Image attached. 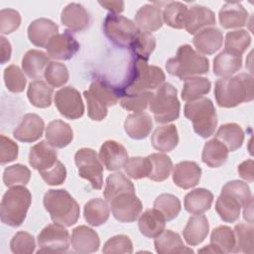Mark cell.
Instances as JSON below:
<instances>
[{
    "label": "cell",
    "mask_w": 254,
    "mask_h": 254,
    "mask_svg": "<svg viewBox=\"0 0 254 254\" xmlns=\"http://www.w3.org/2000/svg\"><path fill=\"white\" fill-rule=\"evenodd\" d=\"M214 96L220 107L231 108L254 98V79L251 74L239 73L216 80Z\"/></svg>",
    "instance_id": "cell-1"
},
{
    "label": "cell",
    "mask_w": 254,
    "mask_h": 254,
    "mask_svg": "<svg viewBox=\"0 0 254 254\" xmlns=\"http://www.w3.org/2000/svg\"><path fill=\"white\" fill-rule=\"evenodd\" d=\"M165 73L159 66L150 65L147 62L134 59L128 68L123 85L119 88L122 93H140L158 88L165 81Z\"/></svg>",
    "instance_id": "cell-2"
},
{
    "label": "cell",
    "mask_w": 254,
    "mask_h": 254,
    "mask_svg": "<svg viewBox=\"0 0 254 254\" xmlns=\"http://www.w3.org/2000/svg\"><path fill=\"white\" fill-rule=\"evenodd\" d=\"M83 95L87 102L89 118L94 121H102L107 115L108 107L118 103L120 90L106 79L98 77L90 83L88 90H85Z\"/></svg>",
    "instance_id": "cell-3"
},
{
    "label": "cell",
    "mask_w": 254,
    "mask_h": 254,
    "mask_svg": "<svg viewBox=\"0 0 254 254\" xmlns=\"http://www.w3.org/2000/svg\"><path fill=\"white\" fill-rule=\"evenodd\" d=\"M167 71L182 80L199 74H204L209 69L208 60L195 52L190 45L181 46L174 58L166 63Z\"/></svg>",
    "instance_id": "cell-4"
},
{
    "label": "cell",
    "mask_w": 254,
    "mask_h": 254,
    "mask_svg": "<svg viewBox=\"0 0 254 254\" xmlns=\"http://www.w3.org/2000/svg\"><path fill=\"white\" fill-rule=\"evenodd\" d=\"M44 206L52 220L64 226L73 225L79 217V205L65 190H50L44 195Z\"/></svg>",
    "instance_id": "cell-5"
},
{
    "label": "cell",
    "mask_w": 254,
    "mask_h": 254,
    "mask_svg": "<svg viewBox=\"0 0 254 254\" xmlns=\"http://www.w3.org/2000/svg\"><path fill=\"white\" fill-rule=\"evenodd\" d=\"M32 194L24 186L11 187L3 195L0 204L1 221L11 227L20 226L31 205Z\"/></svg>",
    "instance_id": "cell-6"
},
{
    "label": "cell",
    "mask_w": 254,
    "mask_h": 254,
    "mask_svg": "<svg viewBox=\"0 0 254 254\" xmlns=\"http://www.w3.org/2000/svg\"><path fill=\"white\" fill-rule=\"evenodd\" d=\"M185 116L191 121L194 132L201 138L213 135L217 126V116L212 101L207 97H199L188 101L184 108Z\"/></svg>",
    "instance_id": "cell-7"
},
{
    "label": "cell",
    "mask_w": 254,
    "mask_h": 254,
    "mask_svg": "<svg viewBox=\"0 0 254 254\" xmlns=\"http://www.w3.org/2000/svg\"><path fill=\"white\" fill-rule=\"evenodd\" d=\"M178 90L171 83H163L153 93L149 108L156 122L168 123L179 118L181 104L177 96Z\"/></svg>",
    "instance_id": "cell-8"
},
{
    "label": "cell",
    "mask_w": 254,
    "mask_h": 254,
    "mask_svg": "<svg viewBox=\"0 0 254 254\" xmlns=\"http://www.w3.org/2000/svg\"><path fill=\"white\" fill-rule=\"evenodd\" d=\"M104 35L119 48H129L132 41L140 32L137 25L130 19L109 13L103 22Z\"/></svg>",
    "instance_id": "cell-9"
},
{
    "label": "cell",
    "mask_w": 254,
    "mask_h": 254,
    "mask_svg": "<svg viewBox=\"0 0 254 254\" xmlns=\"http://www.w3.org/2000/svg\"><path fill=\"white\" fill-rule=\"evenodd\" d=\"M78 176L88 181L94 190H101L103 185V167L96 152L90 148H81L74 155Z\"/></svg>",
    "instance_id": "cell-10"
},
{
    "label": "cell",
    "mask_w": 254,
    "mask_h": 254,
    "mask_svg": "<svg viewBox=\"0 0 254 254\" xmlns=\"http://www.w3.org/2000/svg\"><path fill=\"white\" fill-rule=\"evenodd\" d=\"M68 231L64 225L52 223L47 225L38 235L40 249L37 253L66 252L69 247Z\"/></svg>",
    "instance_id": "cell-11"
},
{
    "label": "cell",
    "mask_w": 254,
    "mask_h": 254,
    "mask_svg": "<svg viewBox=\"0 0 254 254\" xmlns=\"http://www.w3.org/2000/svg\"><path fill=\"white\" fill-rule=\"evenodd\" d=\"M109 202L114 218L123 223L135 221L143 208L142 202L135 192H122Z\"/></svg>",
    "instance_id": "cell-12"
},
{
    "label": "cell",
    "mask_w": 254,
    "mask_h": 254,
    "mask_svg": "<svg viewBox=\"0 0 254 254\" xmlns=\"http://www.w3.org/2000/svg\"><path fill=\"white\" fill-rule=\"evenodd\" d=\"M55 104L59 112L70 120L78 119L84 113V105L80 93L71 86H65L56 92Z\"/></svg>",
    "instance_id": "cell-13"
},
{
    "label": "cell",
    "mask_w": 254,
    "mask_h": 254,
    "mask_svg": "<svg viewBox=\"0 0 254 254\" xmlns=\"http://www.w3.org/2000/svg\"><path fill=\"white\" fill-rule=\"evenodd\" d=\"M46 49L50 58L60 61H67L77 53L79 44L68 31H65L53 37Z\"/></svg>",
    "instance_id": "cell-14"
},
{
    "label": "cell",
    "mask_w": 254,
    "mask_h": 254,
    "mask_svg": "<svg viewBox=\"0 0 254 254\" xmlns=\"http://www.w3.org/2000/svg\"><path fill=\"white\" fill-rule=\"evenodd\" d=\"M44 128V120L39 115L35 113H27L13 131V136L20 142L32 143L42 137Z\"/></svg>",
    "instance_id": "cell-15"
},
{
    "label": "cell",
    "mask_w": 254,
    "mask_h": 254,
    "mask_svg": "<svg viewBox=\"0 0 254 254\" xmlns=\"http://www.w3.org/2000/svg\"><path fill=\"white\" fill-rule=\"evenodd\" d=\"M98 157L108 171L121 169L129 159L125 147L114 140H107L101 145Z\"/></svg>",
    "instance_id": "cell-16"
},
{
    "label": "cell",
    "mask_w": 254,
    "mask_h": 254,
    "mask_svg": "<svg viewBox=\"0 0 254 254\" xmlns=\"http://www.w3.org/2000/svg\"><path fill=\"white\" fill-rule=\"evenodd\" d=\"M215 24L214 12L209 8L194 5L188 10L184 28L189 34H197L199 31Z\"/></svg>",
    "instance_id": "cell-17"
},
{
    "label": "cell",
    "mask_w": 254,
    "mask_h": 254,
    "mask_svg": "<svg viewBox=\"0 0 254 254\" xmlns=\"http://www.w3.org/2000/svg\"><path fill=\"white\" fill-rule=\"evenodd\" d=\"M58 25L52 20L40 18L29 25L28 38L34 46L46 48L52 38L58 35Z\"/></svg>",
    "instance_id": "cell-18"
},
{
    "label": "cell",
    "mask_w": 254,
    "mask_h": 254,
    "mask_svg": "<svg viewBox=\"0 0 254 254\" xmlns=\"http://www.w3.org/2000/svg\"><path fill=\"white\" fill-rule=\"evenodd\" d=\"M70 242L73 250L80 254L95 252L100 245L97 232L85 225H79L72 230Z\"/></svg>",
    "instance_id": "cell-19"
},
{
    "label": "cell",
    "mask_w": 254,
    "mask_h": 254,
    "mask_svg": "<svg viewBox=\"0 0 254 254\" xmlns=\"http://www.w3.org/2000/svg\"><path fill=\"white\" fill-rule=\"evenodd\" d=\"M58 161V153L48 141H41L30 149L29 164L39 172L51 169Z\"/></svg>",
    "instance_id": "cell-20"
},
{
    "label": "cell",
    "mask_w": 254,
    "mask_h": 254,
    "mask_svg": "<svg viewBox=\"0 0 254 254\" xmlns=\"http://www.w3.org/2000/svg\"><path fill=\"white\" fill-rule=\"evenodd\" d=\"M61 21L71 32H81L89 26L90 16L82 5L69 3L62 11Z\"/></svg>",
    "instance_id": "cell-21"
},
{
    "label": "cell",
    "mask_w": 254,
    "mask_h": 254,
    "mask_svg": "<svg viewBox=\"0 0 254 254\" xmlns=\"http://www.w3.org/2000/svg\"><path fill=\"white\" fill-rule=\"evenodd\" d=\"M200 176L201 169L195 162L183 161L175 166L173 181L179 188L188 190L198 184Z\"/></svg>",
    "instance_id": "cell-22"
},
{
    "label": "cell",
    "mask_w": 254,
    "mask_h": 254,
    "mask_svg": "<svg viewBox=\"0 0 254 254\" xmlns=\"http://www.w3.org/2000/svg\"><path fill=\"white\" fill-rule=\"evenodd\" d=\"M218 19L224 29L241 28L247 23L248 12L238 2H226L219 10Z\"/></svg>",
    "instance_id": "cell-23"
},
{
    "label": "cell",
    "mask_w": 254,
    "mask_h": 254,
    "mask_svg": "<svg viewBox=\"0 0 254 254\" xmlns=\"http://www.w3.org/2000/svg\"><path fill=\"white\" fill-rule=\"evenodd\" d=\"M153 128L150 115L146 112H134L128 115L124 122L126 134L135 140H142L148 137Z\"/></svg>",
    "instance_id": "cell-24"
},
{
    "label": "cell",
    "mask_w": 254,
    "mask_h": 254,
    "mask_svg": "<svg viewBox=\"0 0 254 254\" xmlns=\"http://www.w3.org/2000/svg\"><path fill=\"white\" fill-rule=\"evenodd\" d=\"M222 43L223 35L217 28H205L195 34L192 39L195 49L204 55L214 54L221 48Z\"/></svg>",
    "instance_id": "cell-25"
},
{
    "label": "cell",
    "mask_w": 254,
    "mask_h": 254,
    "mask_svg": "<svg viewBox=\"0 0 254 254\" xmlns=\"http://www.w3.org/2000/svg\"><path fill=\"white\" fill-rule=\"evenodd\" d=\"M135 23L139 30L155 32L163 26V17L160 7L153 4L142 6L135 15Z\"/></svg>",
    "instance_id": "cell-26"
},
{
    "label": "cell",
    "mask_w": 254,
    "mask_h": 254,
    "mask_svg": "<svg viewBox=\"0 0 254 254\" xmlns=\"http://www.w3.org/2000/svg\"><path fill=\"white\" fill-rule=\"evenodd\" d=\"M209 224L206 216L202 214H194L190 217L187 225L183 230L186 242L190 246L200 244L208 234Z\"/></svg>",
    "instance_id": "cell-27"
},
{
    "label": "cell",
    "mask_w": 254,
    "mask_h": 254,
    "mask_svg": "<svg viewBox=\"0 0 254 254\" xmlns=\"http://www.w3.org/2000/svg\"><path fill=\"white\" fill-rule=\"evenodd\" d=\"M166 218L156 208L144 211L138 220L140 232L149 238H156L165 230Z\"/></svg>",
    "instance_id": "cell-28"
},
{
    "label": "cell",
    "mask_w": 254,
    "mask_h": 254,
    "mask_svg": "<svg viewBox=\"0 0 254 254\" xmlns=\"http://www.w3.org/2000/svg\"><path fill=\"white\" fill-rule=\"evenodd\" d=\"M46 139L54 148L62 149L66 147L73 139L71 127L63 120L50 122L46 129Z\"/></svg>",
    "instance_id": "cell-29"
},
{
    "label": "cell",
    "mask_w": 254,
    "mask_h": 254,
    "mask_svg": "<svg viewBox=\"0 0 254 254\" xmlns=\"http://www.w3.org/2000/svg\"><path fill=\"white\" fill-rule=\"evenodd\" d=\"M152 146L160 152H171L179 143V135L177 127L174 124L159 126L155 129L151 136Z\"/></svg>",
    "instance_id": "cell-30"
},
{
    "label": "cell",
    "mask_w": 254,
    "mask_h": 254,
    "mask_svg": "<svg viewBox=\"0 0 254 254\" xmlns=\"http://www.w3.org/2000/svg\"><path fill=\"white\" fill-rule=\"evenodd\" d=\"M212 201V192L206 189L198 188L186 194L184 206L190 214H202L210 208Z\"/></svg>",
    "instance_id": "cell-31"
},
{
    "label": "cell",
    "mask_w": 254,
    "mask_h": 254,
    "mask_svg": "<svg viewBox=\"0 0 254 254\" xmlns=\"http://www.w3.org/2000/svg\"><path fill=\"white\" fill-rule=\"evenodd\" d=\"M154 245L159 254L193 252L190 248L185 246L181 236L177 232L170 229L164 230L160 235H158L155 238Z\"/></svg>",
    "instance_id": "cell-32"
},
{
    "label": "cell",
    "mask_w": 254,
    "mask_h": 254,
    "mask_svg": "<svg viewBox=\"0 0 254 254\" xmlns=\"http://www.w3.org/2000/svg\"><path fill=\"white\" fill-rule=\"evenodd\" d=\"M49 64L50 60L48 55L39 50L28 51L22 59V68L24 72L33 79L41 78Z\"/></svg>",
    "instance_id": "cell-33"
},
{
    "label": "cell",
    "mask_w": 254,
    "mask_h": 254,
    "mask_svg": "<svg viewBox=\"0 0 254 254\" xmlns=\"http://www.w3.org/2000/svg\"><path fill=\"white\" fill-rule=\"evenodd\" d=\"M242 66V56L226 50L220 52L213 60V73L217 76L228 77L237 72Z\"/></svg>",
    "instance_id": "cell-34"
},
{
    "label": "cell",
    "mask_w": 254,
    "mask_h": 254,
    "mask_svg": "<svg viewBox=\"0 0 254 254\" xmlns=\"http://www.w3.org/2000/svg\"><path fill=\"white\" fill-rule=\"evenodd\" d=\"M215 139L220 141L228 150L233 152L239 149L244 142V132L236 123L221 125L215 134Z\"/></svg>",
    "instance_id": "cell-35"
},
{
    "label": "cell",
    "mask_w": 254,
    "mask_h": 254,
    "mask_svg": "<svg viewBox=\"0 0 254 254\" xmlns=\"http://www.w3.org/2000/svg\"><path fill=\"white\" fill-rule=\"evenodd\" d=\"M110 210L107 202L102 198L88 200L83 208L84 219L91 226H100L109 218Z\"/></svg>",
    "instance_id": "cell-36"
},
{
    "label": "cell",
    "mask_w": 254,
    "mask_h": 254,
    "mask_svg": "<svg viewBox=\"0 0 254 254\" xmlns=\"http://www.w3.org/2000/svg\"><path fill=\"white\" fill-rule=\"evenodd\" d=\"M228 158L227 148L217 139L213 138L204 144L201 160L209 168H218L222 166Z\"/></svg>",
    "instance_id": "cell-37"
},
{
    "label": "cell",
    "mask_w": 254,
    "mask_h": 254,
    "mask_svg": "<svg viewBox=\"0 0 254 254\" xmlns=\"http://www.w3.org/2000/svg\"><path fill=\"white\" fill-rule=\"evenodd\" d=\"M155 48L156 38L151 33L140 30L128 49L134 59L147 62Z\"/></svg>",
    "instance_id": "cell-38"
},
{
    "label": "cell",
    "mask_w": 254,
    "mask_h": 254,
    "mask_svg": "<svg viewBox=\"0 0 254 254\" xmlns=\"http://www.w3.org/2000/svg\"><path fill=\"white\" fill-rule=\"evenodd\" d=\"M53 87L41 79L33 80L28 87L27 96L32 105L38 108H47L52 104Z\"/></svg>",
    "instance_id": "cell-39"
},
{
    "label": "cell",
    "mask_w": 254,
    "mask_h": 254,
    "mask_svg": "<svg viewBox=\"0 0 254 254\" xmlns=\"http://www.w3.org/2000/svg\"><path fill=\"white\" fill-rule=\"evenodd\" d=\"M211 82L206 77L191 76L185 79L182 90V99L185 101L195 100L207 94L210 90Z\"/></svg>",
    "instance_id": "cell-40"
},
{
    "label": "cell",
    "mask_w": 254,
    "mask_h": 254,
    "mask_svg": "<svg viewBox=\"0 0 254 254\" xmlns=\"http://www.w3.org/2000/svg\"><path fill=\"white\" fill-rule=\"evenodd\" d=\"M122 192H135L133 183L122 173H114L108 176L103 191L105 199L110 201L114 196Z\"/></svg>",
    "instance_id": "cell-41"
},
{
    "label": "cell",
    "mask_w": 254,
    "mask_h": 254,
    "mask_svg": "<svg viewBox=\"0 0 254 254\" xmlns=\"http://www.w3.org/2000/svg\"><path fill=\"white\" fill-rule=\"evenodd\" d=\"M240 208L241 205L237 199L222 192L217 197L215 202V210L219 217L228 223L235 222L239 218Z\"/></svg>",
    "instance_id": "cell-42"
},
{
    "label": "cell",
    "mask_w": 254,
    "mask_h": 254,
    "mask_svg": "<svg viewBox=\"0 0 254 254\" xmlns=\"http://www.w3.org/2000/svg\"><path fill=\"white\" fill-rule=\"evenodd\" d=\"M210 243L213 244L220 253H230L235 250L234 231L226 226L220 225L215 227L210 234Z\"/></svg>",
    "instance_id": "cell-43"
},
{
    "label": "cell",
    "mask_w": 254,
    "mask_h": 254,
    "mask_svg": "<svg viewBox=\"0 0 254 254\" xmlns=\"http://www.w3.org/2000/svg\"><path fill=\"white\" fill-rule=\"evenodd\" d=\"M148 157L152 163V170L148 178L155 182H163L168 179L173 169L171 158L161 153L151 154Z\"/></svg>",
    "instance_id": "cell-44"
},
{
    "label": "cell",
    "mask_w": 254,
    "mask_h": 254,
    "mask_svg": "<svg viewBox=\"0 0 254 254\" xmlns=\"http://www.w3.org/2000/svg\"><path fill=\"white\" fill-rule=\"evenodd\" d=\"M188 10V7L181 2H170L163 11V21L174 29H183Z\"/></svg>",
    "instance_id": "cell-45"
},
{
    "label": "cell",
    "mask_w": 254,
    "mask_h": 254,
    "mask_svg": "<svg viewBox=\"0 0 254 254\" xmlns=\"http://www.w3.org/2000/svg\"><path fill=\"white\" fill-rule=\"evenodd\" d=\"M253 231L254 227L252 223H238L235 225V253H253Z\"/></svg>",
    "instance_id": "cell-46"
},
{
    "label": "cell",
    "mask_w": 254,
    "mask_h": 254,
    "mask_svg": "<svg viewBox=\"0 0 254 254\" xmlns=\"http://www.w3.org/2000/svg\"><path fill=\"white\" fill-rule=\"evenodd\" d=\"M154 208L159 210L167 221L175 219L181 211L180 199L171 193H162L154 201Z\"/></svg>",
    "instance_id": "cell-47"
},
{
    "label": "cell",
    "mask_w": 254,
    "mask_h": 254,
    "mask_svg": "<svg viewBox=\"0 0 254 254\" xmlns=\"http://www.w3.org/2000/svg\"><path fill=\"white\" fill-rule=\"evenodd\" d=\"M251 44V36L246 30H235L228 32L225 37L226 51L242 56Z\"/></svg>",
    "instance_id": "cell-48"
},
{
    "label": "cell",
    "mask_w": 254,
    "mask_h": 254,
    "mask_svg": "<svg viewBox=\"0 0 254 254\" xmlns=\"http://www.w3.org/2000/svg\"><path fill=\"white\" fill-rule=\"evenodd\" d=\"M123 168L128 177L139 180L149 177L152 170V163L149 157H132L127 160Z\"/></svg>",
    "instance_id": "cell-49"
},
{
    "label": "cell",
    "mask_w": 254,
    "mask_h": 254,
    "mask_svg": "<svg viewBox=\"0 0 254 254\" xmlns=\"http://www.w3.org/2000/svg\"><path fill=\"white\" fill-rule=\"evenodd\" d=\"M31 178L30 170L21 164L7 167L3 173V183L6 187L25 186Z\"/></svg>",
    "instance_id": "cell-50"
},
{
    "label": "cell",
    "mask_w": 254,
    "mask_h": 254,
    "mask_svg": "<svg viewBox=\"0 0 254 254\" xmlns=\"http://www.w3.org/2000/svg\"><path fill=\"white\" fill-rule=\"evenodd\" d=\"M153 95L151 91H145L140 93H122L120 94V105L126 110L134 112L144 111Z\"/></svg>",
    "instance_id": "cell-51"
},
{
    "label": "cell",
    "mask_w": 254,
    "mask_h": 254,
    "mask_svg": "<svg viewBox=\"0 0 254 254\" xmlns=\"http://www.w3.org/2000/svg\"><path fill=\"white\" fill-rule=\"evenodd\" d=\"M44 77L48 84L53 87H60L65 84L69 78L68 70L64 64L58 62H50L47 65Z\"/></svg>",
    "instance_id": "cell-52"
},
{
    "label": "cell",
    "mask_w": 254,
    "mask_h": 254,
    "mask_svg": "<svg viewBox=\"0 0 254 254\" xmlns=\"http://www.w3.org/2000/svg\"><path fill=\"white\" fill-rule=\"evenodd\" d=\"M221 192L233 196L239 201L241 207H244L253 200L249 186L242 181H231L226 183L222 187Z\"/></svg>",
    "instance_id": "cell-53"
},
{
    "label": "cell",
    "mask_w": 254,
    "mask_h": 254,
    "mask_svg": "<svg viewBox=\"0 0 254 254\" xmlns=\"http://www.w3.org/2000/svg\"><path fill=\"white\" fill-rule=\"evenodd\" d=\"M4 82L7 89L14 93L22 92L26 86L27 79L18 65L11 64L4 69Z\"/></svg>",
    "instance_id": "cell-54"
},
{
    "label": "cell",
    "mask_w": 254,
    "mask_h": 254,
    "mask_svg": "<svg viewBox=\"0 0 254 254\" xmlns=\"http://www.w3.org/2000/svg\"><path fill=\"white\" fill-rule=\"evenodd\" d=\"M35 238L25 231L17 232L10 241L11 251L15 254H31L35 251Z\"/></svg>",
    "instance_id": "cell-55"
},
{
    "label": "cell",
    "mask_w": 254,
    "mask_h": 254,
    "mask_svg": "<svg viewBox=\"0 0 254 254\" xmlns=\"http://www.w3.org/2000/svg\"><path fill=\"white\" fill-rule=\"evenodd\" d=\"M102 252L105 254H112V253L130 254L133 252L132 241L126 235H123V234L115 235L105 242Z\"/></svg>",
    "instance_id": "cell-56"
},
{
    "label": "cell",
    "mask_w": 254,
    "mask_h": 254,
    "mask_svg": "<svg viewBox=\"0 0 254 254\" xmlns=\"http://www.w3.org/2000/svg\"><path fill=\"white\" fill-rule=\"evenodd\" d=\"M21 24L20 13L12 8H4L0 11V32L7 35L15 32Z\"/></svg>",
    "instance_id": "cell-57"
},
{
    "label": "cell",
    "mask_w": 254,
    "mask_h": 254,
    "mask_svg": "<svg viewBox=\"0 0 254 254\" xmlns=\"http://www.w3.org/2000/svg\"><path fill=\"white\" fill-rule=\"evenodd\" d=\"M42 179L46 182V184L50 186H59L62 185L66 178V170L64 165L57 161V163L49 170L39 172Z\"/></svg>",
    "instance_id": "cell-58"
},
{
    "label": "cell",
    "mask_w": 254,
    "mask_h": 254,
    "mask_svg": "<svg viewBox=\"0 0 254 254\" xmlns=\"http://www.w3.org/2000/svg\"><path fill=\"white\" fill-rule=\"evenodd\" d=\"M18 157V145L10 138L1 135L0 136V163L5 165L13 162Z\"/></svg>",
    "instance_id": "cell-59"
},
{
    "label": "cell",
    "mask_w": 254,
    "mask_h": 254,
    "mask_svg": "<svg viewBox=\"0 0 254 254\" xmlns=\"http://www.w3.org/2000/svg\"><path fill=\"white\" fill-rule=\"evenodd\" d=\"M253 168H254L253 160H252V159H249V160H246V161L242 162V163L238 166L237 171H238L239 176H240L243 180L248 181V182H253V180H254V171H253Z\"/></svg>",
    "instance_id": "cell-60"
},
{
    "label": "cell",
    "mask_w": 254,
    "mask_h": 254,
    "mask_svg": "<svg viewBox=\"0 0 254 254\" xmlns=\"http://www.w3.org/2000/svg\"><path fill=\"white\" fill-rule=\"evenodd\" d=\"M98 3L105 9L109 10L112 14H119L124 10L123 1H99Z\"/></svg>",
    "instance_id": "cell-61"
},
{
    "label": "cell",
    "mask_w": 254,
    "mask_h": 254,
    "mask_svg": "<svg viewBox=\"0 0 254 254\" xmlns=\"http://www.w3.org/2000/svg\"><path fill=\"white\" fill-rule=\"evenodd\" d=\"M0 40H1V64H4L5 63H7L9 60H10V58H11V52H12V50H11V45H10V43H9V41L6 39V38H4L3 36L0 38Z\"/></svg>",
    "instance_id": "cell-62"
},
{
    "label": "cell",
    "mask_w": 254,
    "mask_h": 254,
    "mask_svg": "<svg viewBox=\"0 0 254 254\" xmlns=\"http://www.w3.org/2000/svg\"><path fill=\"white\" fill-rule=\"evenodd\" d=\"M243 217L248 223L253 224V200H251L243 209Z\"/></svg>",
    "instance_id": "cell-63"
},
{
    "label": "cell",
    "mask_w": 254,
    "mask_h": 254,
    "mask_svg": "<svg viewBox=\"0 0 254 254\" xmlns=\"http://www.w3.org/2000/svg\"><path fill=\"white\" fill-rule=\"evenodd\" d=\"M198 252H211V253H220V251L213 245V244H209L204 248H201L198 250Z\"/></svg>",
    "instance_id": "cell-64"
}]
</instances>
